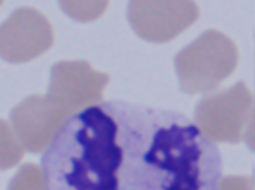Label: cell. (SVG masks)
I'll use <instances>...</instances> for the list:
<instances>
[{"mask_svg":"<svg viewBox=\"0 0 255 190\" xmlns=\"http://www.w3.org/2000/svg\"><path fill=\"white\" fill-rule=\"evenodd\" d=\"M53 36L51 24L43 14L30 8H19L1 26V55L15 63L32 59L51 47Z\"/></svg>","mask_w":255,"mask_h":190,"instance_id":"obj_3","label":"cell"},{"mask_svg":"<svg viewBox=\"0 0 255 190\" xmlns=\"http://www.w3.org/2000/svg\"><path fill=\"white\" fill-rule=\"evenodd\" d=\"M195 3L186 0H132L128 6L129 21L136 33L151 42H168L198 18Z\"/></svg>","mask_w":255,"mask_h":190,"instance_id":"obj_2","label":"cell"},{"mask_svg":"<svg viewBox=\"0 0 255 190\" xmlns=\"http://www.w3.org/2000/svg\"><path fill=\"white\" fill-rule=\"evenodd\" d=\"M14 190H46L45 185L43 182L41 183L34 184L31 187H24V185H18Z\"/></svg>","mask_w":255,"mask_h":190,"instance_id":"obj_4","label":"cell"},{"mask_svg":"<svg viewBox=\"0 0 255 190\" xmlns=\"http://www.w3.org/2000/svg\"><path fill=\"white\" fill-rule=\"evenodd\" d=\"M238 49L225 34L207 30L177 55L175 64L182 87L197 92L217 87L235 70Z\"/></svg>","mask_w":255,"mask_h":190,"instance_id":"obj_1","label":"cell"}]
</instances>
